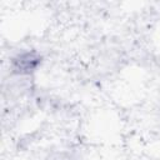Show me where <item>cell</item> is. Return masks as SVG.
I'll return each mask as SVG.
<instances>
[{
  "label": "cell",
  "mask_w": 160,
  "mask_h": 160,
  "mask_svg": "<svg viewBox=\"0 0 160 160\" xmlns=\"http://www.w3.org/2000/svg\"><path fill=\"white\" fill-rule=\"evenodd\" d=\"M41 56L34 51H21L11 59V70L18 76H29L40 64Z\"/></svg>",
  "instance_id": "1"
},
{
  "label": "cell",
  "mask_w": 160,
  "mask_h": 160,
  "mask_svg": "<svg viewBox=\"0 0 160 160\" xmlns=\"http://www.w3.org/2000/svg\"><path fill=\"white\" fill-rule=\"evenodd\" d=\"M45 160H79V159L71 152L60 151V152H55V154L49 155Z\"/></svg>",
  "instance_id": "2"
}]
</instances>
